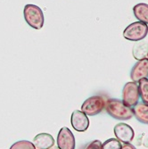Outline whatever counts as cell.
<instances>
[{
  "instance_id": "cell-19",
  "label": "cell",
  "mask_w": 148,
  "mask_h": 149,
  "mask_svg": "<svg viewBox=\"0 0 148 149\" xmlns=\"http://www.w3.org/2000/svg\"><path fill=\"white\" fill-rule=\"evenodd\" d=\"M49 149H60V148H59L58 146H52L51 148H49Z\"/></svg>"
},
{
  "instance_id": "cell-4",
  "label": "cell",
  "mask_w": 148,
  "mask_h": 149,
  "mask_svg": "<svg viewBox=\"0 0 148 149\" xmlns=\"http://www.w3.org/2000/svg\"><path fill=\"white\" fill-rule=\"evenodd\" d=\"M105 106V101L102 96H93L88 98L81 105V112L88 116H95L100 113Z\"/></svg>"
},
{
  "instance_id": "cell-16",
  "label": "cell",
  "mask_w": 148,
  "mask_h": 149,
  "mask_svg": "<svg viewBox=\"0 0 148 149\" xmlns=\"http://www.w3.org/2000/svg\"><path fill=\"white\" fill-rule=\"evenodd\" d=\"M10 149H36L33 143L28 140H21L13 144Z\"/></svg>"
},
{
  "instance_id": "cell-13",
  "label": "cell",
  "mask_w": 148,
  "mask_h": 149,
  "mask_svg": "<svg viewBox=\"0 0 148 149\" xmlns=\"http://www.w3.org/2000/svg\"><path fill=\"white\" fill-rule=\"evenodd\" d=\"M133 13L135 17L145 24H148V5L140 3L133 7Z\"/></svg>"
},
{
  "instance_id": "cell-18",
  "label": "cell",
  "mask_w": 148,
  "mask_h": 149,
  "mask_svg": "<svg viewBox=\"0 0 148 149\" xmlns=\"http://www.w3.org/2000/svg\"><path fill=\"white\" fill-rule=\"evenodd\" d=\"M120 149H137V148L130 143H125L123 146H122V148Z\"/></svg>"
},
{
  "instance_id": "cell-14",
  "label": "cell",
  "mask_w": 148,
  "mask_h": 149,
  "mask_svg": "<svg viewBox=\"0 0 148 149\" xmlns=\"http://www.w3.org/2000/svg\"><path fill=\"white\" fill-rule=\"evenodd\" d=\"M138 90L143 103L148 104V79L144 78L138 81Z\"/></svg>"
},
{
  "instance_id": "cell-17",
  "label": "cell",
  "mask_w": 148,
  "mask_h": 149,
  "mask_svg": "<svg viewBox=\"0 0 148 149\" xmlns=\"http://www.w3.org/2000/svg\"><path fill=\"white\" fill-rule=\"evenodd\" d=\"M85 149H102V143L99 140H94L90 142Z\"/></svg>"
},
{
  "instance_id": "cell-8",
  "label": "cell",
  "mask_w": 148,
  "mask_h": 149,
  "mask_svg": "<svg viewBox=\"0 0 148 149\" xmlns=\"http://www.w3.org/2000/svg\"><path fill=\"white\" fill-rule=\"evenodd\" d=\"M71 123L72 128L79 132H84L88 129L89 120L88 115L79 110H75L71 117Z\"/></svg>"
},
{
  "instance_id": "cell-12",
  "label": "cell",
  "mask_w": 148,
  "mask_h": 149,
  "mask_svg": "<svg viewBox=\"0 0 148 149\" xmlns=\"http://www.w3.org/2000/svg\"><path fill=\"white\" fill-rule=\"evenodd\" d=\"M133 57L138 61L147 58L148 55V43L145 41H137L132 49Z\"/></svg>"
},
{
  "instance_id": "cell-5",
  "label": "cell",
  "mask_w": 148,
  "mask_h": 149,
  "mask_svg": "<svg viewBox=\"0 0 148 149\" xmlns=\"http://www.w3.org/2000/svg\"><path fill=\"white\" fill-rule=\"evenodd\" d=\"M138 84L135 81H131L125 84L122 89V101L129 107H134L139 100Z\"/></svg>"
},
{
  "instance_id": "cell-9",
  "label": "cell",
  "mask_w": 148,
  "mask_h": 149,
  "mask_svg": "<svg viewBox=\"0 0 148 149\" xmlns=\"http://www.w3.org/2000/svg\"><path fill=\"white\" fill-rule=\"evenodd\" d=\"M148 76V58L138 61L130 72V78L135 82H138L141 79Z\"/></svg>"
},
{
  "instance_id": "cell-6",
  "label": "cell",
  "mask_w": 148,
  "mask_h": 149,
  "mask_svg": "<svg viewBox=\"0 0 148 149\" xmlns=\"http://www.w3.org/2000/svg\"><path fill=\"white\" fill-rule=\"evenodd\" d=\"M57 146L60 149H75V138L72 132L66 127L60 130L57 136Z\"/></svg>"
},
{
  "instance_id": "cell-20",
  "label": "cell",
  "mask_w": 148,
  "mask_h": 149,
  "mask_svg": "<svg viewBox=\"0 0 148 149\" xmlns=\"http://www.w3.org/2000/svg\"><path fill=\"white\" fill-rule=\"evenodd\" d=\"M147 58H148V55H147Z\"/></svg>"
},
{
  "instance_id": "cell-10",
  "label": "cell",
  "mask_w": 148,
  "mask_h": 149,
  "mask_svg": "<svg viewBox=\"0 0 148 149\" xmlns=\"http://www.w3.org/2000/svg\"><path fill=\"white\" fill-rule=\"evenodd\" d=\"M32 143L37 149H49L55 145V139L48 133H40L33 139Z\"/></svg>"
},
{
  "instance_id": "cell-7",
  "label": "cell",
  "mask_w": 148,
  "mask_h": 149,
  "mask_svg": "<svg viewBox=\"0 0 148 149\" xmlns=\"http://www.w3.org/2000/svg\"><path fill=\"white\" fill-rule=\"evenodd\" d=\"M113 131L117 139L122 143H130L135 137L134 130L127 123H118L115 125Z\"/></svg>"
},
{
  "instance_id": "cell-3",
  "label": "cell",
  "mask_w": 148,
  "mask_h": 149,
  "mask_svg": "<svg viewBox=\"0 0 148 149\" xmlns=\"http://www.w3.org/2000/svg\"><path fill=\"white\" fill-rule=\"evenodd\" d=\"M148 33L147 24L142 22H136L127 26L123 31V37L130 41H140L144 39Z\"/></svg>"
},
{
  "instance_id": "cell-15",
  "label": "cell",
  "mask_w": 148,
  "mask_h": 149,
  "mask_svg": "<svg viewBox=\"0 0 148 149\" xmlns=\"http://www.w3.org/2000/svg\"><path fill=\"white\" fill-rule=\"evenodd\" d=\"M122 143L116 139H110L102 144V149H120Z\"/></svg>"
},
{
  "instance_id": "cell-11",
  "label": "cell",
  "mask_w": 148,
  "mask_h": 149,
  "mask_svg": "<svg viewBox=\"0 0 148 149\" xmlns=\"http://www.w3.org/2000/svg\"><path fill=\"white\" fill-rule=\"evenodd\" d=\"M133 115L141 123L148 124V104L145 103H138L133 107Z\"/></svg>"
},
{
  "instance_id": "cell-2",
  "label": "cell",
  "mask_w": 148,
  "mask_h": 149,
  "mask_svg": "<svg viewBox=\"0 0 148 149\" xmlns=\"http://www.w3.org/2000/svg\"><path fill=\"white\" fill-rule=\"evenodd\" d=\"M23 15L26 22L31 28L35 30H40L43 27L45 22L44 13L38 6L26 5L23 10Z\"/></svg>"
},
{
  "instance_id": "cell-1",
  "label": "cell",
  "mask_w": 148,
  "mask_h": 149,
  "mask_svg": "<svg viewBox=\"0 0 148 149\" xmlns=\"http://www.w3.org/2000/svg\"><path fill=\"white\" fill-rule=\"evenodd\" d=\"M104 108L110 116L119 120H127L134 116L132 108L127 106L122 100L113 98L107 99Z\"/></svg>"
}]
</instances>
